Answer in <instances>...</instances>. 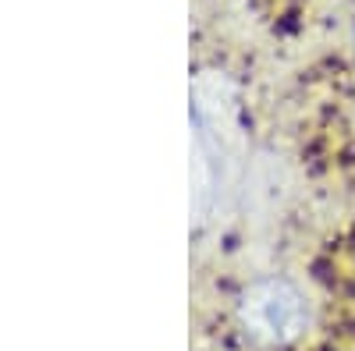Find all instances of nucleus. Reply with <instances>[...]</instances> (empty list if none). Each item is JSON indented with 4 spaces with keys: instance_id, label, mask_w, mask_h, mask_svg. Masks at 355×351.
Returning <instances> with one entry per match:
<instances>
[{
    "instance_id": "nucleus-1",
    "label": "nucleus",
    "mask_w": 355,
    "mask_h": 351,
    "mask_svg": "<svg viewBox=\"0 0 355 351\" xmlns=\"http://www.w3.org/2000/svg\"><path fill=\"white\" fill-rule=\"evenodd\" d=\"M245 319L266 341H291L306 327V302L288 284H259L245 298Z\"/></svg>"
}]
</instances>
